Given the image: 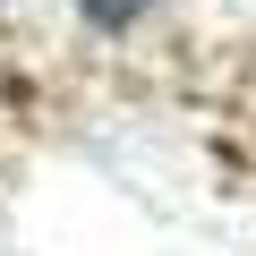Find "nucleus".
Wrapping results in <instances>:
<instances>
[{
    "label": "nucleus",
    "instance_id": "nucleus-1",
    "mask_svg": "<svg viewBox=\"0 0 256 256\" xmlns=\"http://www.w3.org/2000/svg\"><path fill=\"white\" fill-rule=\"evenodd\" d=\"M77 9H86L94 26H128V18H146L154 0H77Z\"/></svg>",
    "mask_w": 256,
    "mask_h": 256
}]
</instances>
